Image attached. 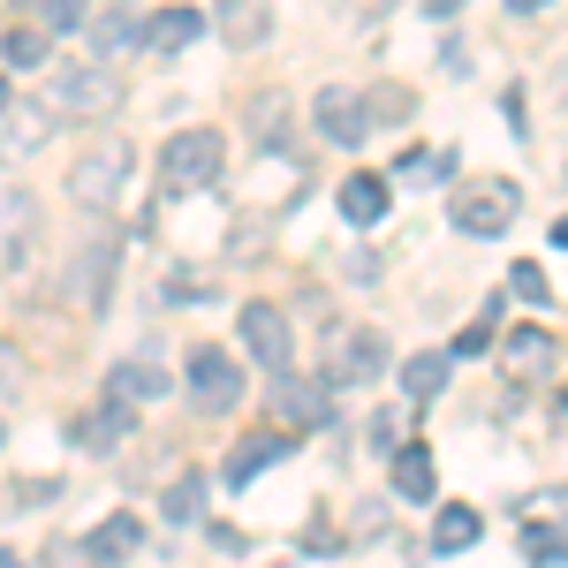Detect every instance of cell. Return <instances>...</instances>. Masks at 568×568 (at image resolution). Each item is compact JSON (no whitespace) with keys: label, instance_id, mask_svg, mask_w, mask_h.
<instances>
[{"label":"cell","instance_id":"cell-1","mask_svg":"<svg viewBox=\"0 0 568 568\" xmlns=\"http://www.w3.org/2000/svg\"><path fill=\"white\" fill-rule=\"evenodd\" d=\"M447 213H455L463 235H485V243H493V235H508V227L524 220V190H516L508 175H470L463 190H455Z\"/></svg>","mask_w":568,"mask_h":568},{"label":"cell","instance_id":"cell-2","mask_svg":"<svg viewBox=\"0 0 568 568\" xmlns=\"http://www.w3.org/2000/svg\"><path fill=\"white\" fill-rule=\"evenodd\" d=\"M39 243H45V205L31 190H0V281L31 273Z\"/></svg>","mask_w":568,"mask_h":568},{"label":"cell","instance_id":"cell-3","mask_svg":"<svg viewBox=\"0 0 568 568\" xmlns=\"http://www.w3.org/2000/svg\"><path fill=\"white\" fill-rule=\"evenodd\" d=\"M122 190H130V144H122V136L91 144L84 160L69 168V197H77V205H91V213H106Z\"/></svg>","mask_w":568,"mask_h":568},{"label":"cell","instance_id":"cell-4","mask_svg":"<svg viewBox=\"0 0 568 568\" xmlns=\"http://www.w3.org/2000/svg\"><path fill=\"white\" fill-rule=\"evenodd\" d=\"M53 106H77V114H114L122 106V84L106 61H61L53 69Z\"/></svg>","mask_w":568,"mask_h":568},{"label":"cell","instance_id":"cell-5","mask_svg":"<svg viewBox=\"0 0 568 568\" xmlns=\"http://www.w3.org/2000/svg\"><path fill=\"white\" fill-rule=\"evenodd\" d=\"M160 168H168V182L197 190V182H213L227 168V144H220V130H175L168 152H160Z\"/></svg>","mask_w":568,"mask_h":568},{"label":"cell","instance_id":"cell-6","mask_svg":"<svg viewBox=\"0 0 568 568\" xmlns=\"http://www.w3.org/2000/svg\"><path fill=\"white\" fill-rule=\"evenodd\" d=\"M235 334H243V349L258 356V364L288 372V349H296V334H288V311H281V304H243Z\"/></svg>","mask_w":568,"mask_h":568},{"label":"cell","instance_id":"cell-7","mask_svg":"<svg viewBox=\"0 0 568 568\" xmlns=\"http://www.w3.org/2000/svg\"><path fill=\"white\" fill-rule=\"evenodd\" d=\"M190 394H197V409H235V402H243L235 356L227 349H190Z\"/></svg>","mask_w":568,"mask_h":568},{"label":"cell","instance_id":"cell-8","mask_svg":"<svg viewBox=\"0 0 568 568\" xmlns=\"http://www.w3.org/2000/svg\"><path fill=\"white\" fill-rule=\"evenodd\" d=\"M311 122H318V136H326V144H364V130H372V106H364V99H356V91H318V106H311Z\"/></svg>","mask_w":568,"mask_h":568},{"label":"cell","instance_id":"cell-9","mask_svg":"<svg viewBox=\"0 0 568 568\" xmlns=\"http://www.w3.org/2000/svg\"><path fill=\"white\" fill-rule=\"evenodd\" d=\"M45 136H53V106H45V99H16V106L0 114V160H31Z\"/></svg>","mask_w":568,"mask_h":568},{"label":"cell","instance_id":"cell-10","mask_svg":"<svg viewBox=\"0 0 568 568\" xmlns=\"http://www.w3.org/2000/svg\"><path fill=\"white\" fill-rule=\"evenodd\" d=\"M379 372H387V334L356 326L349 342L334 349V379H342V387H364V379H379Z\"/></svg>","mask_w":568,"mask_h":568},{"label":"cell","instance_id":"cell-11","mask_svg":"<svg viewBox=\"0 0 568 568\" xmlns=\"http://www.w3.org/2000/svg\"><path fill=\"white\" fill-rule=\"evenodd\" d=\"M106 281H114V235H99L84 258H77V273H69V296H77V311H99V304H106Z\"/></svg>","mask_w":568,"mask_h":568},{"label":"cell","instance_id":"cell-12","mask_svg":"<svg viewBox=\"0 0 568 568\" xmlns=\"http://www.w3.org/2000/svg\"><path fill=\"white\" fill-rule=\"evenodd\" d=\"M106 394H122V402H160V394H168V364H160V356H122V364L106 372Z\"/></svg>","mask_w":568,"mask_h":568},{"label":"cell","instance_id":"cell-13","mask_svg":"<svg viewBox=\"0 0 568 568\" xmlns=\"http://www.w3.org/2000/svg\"><path fill=\"white\" fill-rule=\"evenodd\" d=\"M273 31V0H220V39L227 45H265Z\"/></svg>","mask_w":568,"mask_h":568},{"label":"cell","instance_id":"cell-14","mask_svg":"<svg viewBox=\"0 0 568 568\" xmlns=\"http://www.w3.org/2000/svg\"><path fill=\"white\" fill-rule=\"evenodd\" d=\"M273 409L288 417V433H311V425H326V394L311 387V379H288V372H281V387H273Z\"/></svg>","mask_w":568,"mask_h":568},{"label":"cell","instance_id":"cell-15","mask_svg":"<svg viewBox=\"0 0 568 568\" xmlns=\"http://www.w3.org/2000/svg\"><path fill=\"white\" fill-rule=\"evenodd\" d=\"M500 364H508L516 379H546V372H554V334L516 326V334H508V349H500Z\"/></svg>","mask_w":568,"mask_h":568},{"label":"cell","instance_id":"cell-16","mask_svg":"<svg viewBox=\"0 0 568 568\" xmlns=\"http://www.w3.org/2000/svg\"><path fill=\"white\" fill-rule=\"evenodd\" d=\"M394 493H402V500H433V493H439L433 447H417V439H409V447H394Z\"/></svg>","mask_w":568,"mask_h":568},{"label":"cell","instance_id":"cell-17","mask_svg":"<svg viewBox=\"0 0 568 568\" xmlns=\"http://www.w3.org/2000/svg\"><path fill=\"white\" fill-rule=\"evenodd\" d=\"M447 372H455L447 349H409V364H402V394H409V402H439Z\"/></svg>","mask_w":568,"mask_h":568},{"label":"cell","instance_id":"cell-18","mask_svg":"<svg viewBox=\"0 0 568 568\" xmlns=\"http://www.w3.org/2000/svg\"><path fill=\"white\" fill-rule=\"evenodd\" d=\"M281 455H288V433H251V439H235V455H227V485H251L265 463H281Z\"/></svg>","mask_w":568,"mask_h":568},{"label":"cell","instance_id":"cell-19","mask_svg":"<svg viewBox=\"0 0 568 568\" xmlns=\"http://www.w3.org/2000/svg\"><path fill=\"white\" fill-rule=\"evenodd\" d=\"M342 220H349V227H379V220H387V182L379 175H349L342 182Z\"/></svg>","mask_w":568,"mask_h":568},{"label":"cell","instance_id":"cell-20","mask_svg":"<svg viewBox=\"0 0 568 568\" xmlns=\"http://www.w3.org/2000/svg\"><path fill=\"white\" fill-rule=\"evenodd\" d=\"M197 31H205V16H197V8H160V16L144 23V45H152V53H182Z\"/></svg>","mask_w":568,"mask_h":568},{"label":"cell","instance_id":"cell-21","mask_svg":"<svg viewBox=\"0 0 568 568\" xmlns=\"http://www.w3.org/2000/svg\"><path fill=\"white\" fill-rule=\"evenodd\" d=\"M122 433H130V402H122V394H106L99 409L77 417V439H84V447H114Z\"/></svg>","mask_w":568,"mask_h":568},{"label":"cell","instance_id":"cell-22","mask_svg":"<svg viewBox=\"0 0 568 568\" xmlns=\"http://www.w3.org/2000/svg\"><path fill=\"white\" fill-rule=\"evenodd\" d=\"M136 546H144V530H136V516H106V524L91 530V561H130Z\"/></svg>","mask_w":568,"mask_h":568},{"label":"cell","instance_id":"cell-23","mask_svg":"<svg viewBox=\"0 0 568 568\" xmlns=\"http://www.w3.org/2000/svg\"><path fill=\"white\" fill-rule=\"evenodd\" d=\"M122 45H144V23H130L122 8L91 16V53H99V61H106V53H122Z\"/></svg>","mask_w":568,"mask_h":568},{"label":"cell","instance_id":"cell-24","mask_svg":"<svg viewBox=\"0 0 568 568\" xmlns=\"http://www.w3.org/2000/svg\"><path fill=\"white\" fill-rule=\"evenodd\" d=\"M478 508H439V524H433V554H463V546H478Z\"/></svg>","mask_w":568,"mask_h":568},{"label":"cell","instance_id":"cell-25","mask_svg":"<svg viewBox=\"0 0 568 568\" xmlns=\"http://www.w3.org/2000/svg\"><path fill=\"white\" fill-rule=\"evenodd\" d=\"M197 516H205V478H197V470H182L175 485H168V524H197Z\"/></svg>","mask_w":568,"mask_h":568},{"label":"cell","instance_id":"cell-26","mask_svg":"<svg viewBox=\"0 0 568 568\" xmlns=\"http://www.w3.org/2000/svg\"><path fill=\"white\" fill-rule=\"evenodd\" d=\"M508 288H516V296H524V304H554V281H546V273H538V265H508Z\"/></svg>","mask_w":568,"mask_h":568},{"label":"cell","instance_id":"cell-27","mask_svg":"<svg viewBox=\"0 0 568 568\" xmlns=\"http://www.w3.org/2000/svg\"><path fill=\"white\" fill-rule=\"evenodd\" d=\"M364 106H372V122H402V114H409V91H402V84H379Z\"/></svg>","mask_w":568,"mask_h":568},{"label":"cell","instance_id":"cell-28","mask_svg":"<svg viewBox=\"0 0 568 568\" xmlns=\"http://www.w3.org/2000/svg\"><path fill=\"white\" fill-rule=\"evenodd\" d=\"M8 394H23V349L0 334V402H8Z\"/></svg>","mask_w":568,"mask_h":568},{"label":"cell","instance_id":"cell-29","mask_svg":"<svg viewBox=\"0 0 568 568\" xmlns=\"http://www.w3.org/2000/svg\"><path fill=\"white\" fill-rule=\"evenodd\" d=\"M8 61H16V69H39L45 39H39V31H8Z\"/></svg>","mask_w":568,"mask_h":568},{"label":"cell","instance_id":"cell-30","mask_svg":"<svg viewBox=\"0 0 568 568\" xmlns=\"http://www.w3.org/2000/svg\"><path fill=\"white\" fill-rule=\"evenodd\" d=\"M31 16H39L45 31H69V23H77L84 8H77V0H31Z\"/></svg>","mask_w":568,"mask_h":568},{"label":"cell","instance_id":"cell-31","mask_svg":"<svg viewBox=\"0 0 568 568\" xmlns=\"http://www.w3.org/2000/svg\"><path fill=\"white\" fill-rule=\"evenodd\" d=\"M524 561L530 568H561V538H524Z\"/></svg>","mask_w":568,"mask_h":568},{"label":"cell","instance_id":"cell-32","mask_svg":"<svg viewBox=\"0 0 568 568\" xmlns=\"http://www.w3.org/2000/svg\"><path fill=\"white\" fill-rule=\"evenodd\" d=\"M485 334H493V318H470V334H463V342H455L447 356H478V349H485Z\"/></svg>","mask_w":568,"mask_h":568},{"label":"cell","instance_id":"cell-33","mask_svg":"<svg viewBox=\"0 0 568 568\" xmlns=\"http://www.w3.org/2000/svg\"><path fill=\"white\" fill-rule=\"evenodd\" d=\"M524 516H568V493H546V500H524Z\"/></svg>","mask_w":568,"mask_h":568},{"label":"cell","instance_id":"cell-34","mask_svg":"<svg viewBox=\"0 0 568 568\" xmlns=\"http://www.w3.org/2000/svg\"><path fill=\"white\" fill-rule=\"evenodd\" d=\"M508 8H516V16H530V8H546V0H508Z\"/></svg>","mask_w":568,"mask_h":568},{"label":"cell","instance_id":"cell-35","mask_svg":"<svg viewBox=\"0 0 568 568\" xmlns=\"http://www.w3.org/2000/svg\"><path fill=\"white\" fill-rule=\"evenodd\" d=\"M425 8H433V16H447V8H455V0H425Z\"/></svg>","mask_w":568,"mask_h":568},{"label":"cell","instance_id":"cell-36","mask_svg":"<svg viewBox=\"0 0 568 568\" xmlns=\"http://www.w3.org/2000/svg\"><path fill=\"white\" fill-rule=\"evenodd\" d=\"M0 568H23V561H16V554H8V546H0Z\"/></svg>","mask_w":568,"mask_h":568},{"label":"cell","instance_id":"cell-37","mask_svg":"<svg viewBox=\"0 0 568 568\" xmlns=\"http://www.w3.org/2000/svg\"><path fill=\"white\" fill-rule=\"evenodd\" d=\"M554 243H561V251H568V220H561V227H554Z\"/></svg>","mask_w":568,"mask_h":568},{"label":"cell","instance_id":"cell-38","mask_svg":"<svg viewBox=\"0 0 568 568\" xmlns=\"http://www.w3.org/2000/svg\"><path fill=\"white\" fill-rule=\"evenodd\" d=\"M8 106H16V99H8V84H0V114H8Z\"/></svg>","mask_w":568,"mask_h":568}]
</instances>
